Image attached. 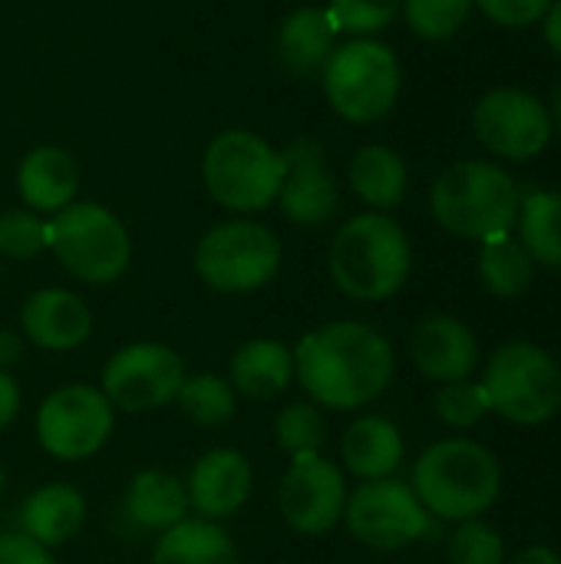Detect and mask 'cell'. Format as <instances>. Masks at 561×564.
Listing matches in <instances>:
<instances>
[{
    "instance_id": "obj_1",
    "label": "cell",
    "mask_w": 561,
    "mask_h": 564,
    "mask_svg": "<svg viewBox=\"0 0 561 564\" xmlns=\"http://www.w3.org/2000/svg\"><path fill=\"white\" fill-rule=\"evenodd\" d=\"M390 340L360 321H334L301 337L294 347V377L324 410H360L393 380Z\"/></svg>"
},
{
    "instance_id": "obj_2",
    "label": "cell",
    "mask_w": 561,
    "mask_h": 564,
    "mask_svg": "<svg viewBox=\"0 0 561 564\" xmlns=\"http://www.w3.org/2000/svg\"><path fill=\"white\" fill-rule=\"evenodd\" d=\"M331 278L354 301H387L393 297L413 264V248L407 231L384 212L354 215L331 241Z\"/></svg>"
},
{
    "instance_id": "obj_3",
    "label": "cell",
    "mask_w": 561,
    "mask_h": 564,
    "mask_svg": "<svg viewBox=\"0 0 561 564\" xmlns=\"http://www.w3.org/2000/svg\"><path fill=\"white\" fill-rule=\"evenodd\" d=\"M519 185L516 178L479 159L456 162L443 169L430 188L433 218L456 238L470 241H496L506 238L519 221Z\"/></svg>"
},
{
    "instance_id": "obj_4",
    "label": "cell",
    "mask_w": 561,
    "mask_h": 564,
    "mask_svg": "<svg viewBox=\"0 0 561 564\" xmlns=\"http://www.w3.org/2000/svg\"><path fill=\"white\" fill-rule=\"evenodd\" d=\"M503 489L496 456L473 440H443L420 453L413 466V492L433 519H479Z\"/></svg>"
},
{
    "instance_id": "obj_5",
    "label": "cell",
    "mask_w": 561,
    "mask_h": 564,
    "mask_svg": "<svg viewBox=\"0 0 561 564\" xmlns=\"http://www.w3.org/2000/svg\"><path fill=\"white\" fill-rule=\"evenodd\" d=\"M208 195L228 212H261L281 195L284 155L248 129L215 135L202 162Z\"/></svg>"
},
{
    "instance_id": "obj_6",
    "label": "cell",
    "mask_w": 561,
    "mask_h": 564,
    "mask_svg": "<svg viewBox=\"0 0 561 564\" xmlns=\"http://www.w3.org/2000/svg\"><path fill=\"white\" fill-rule=\"evenodd\" d=\"M50 251L56 261L86 284H112L126 274L132 241L126 225L96 202H73L46 221Z\"/></svg>"
},
{
    "instance_id": "obj_7",
    "label": "cell",
    "mask_w": 561,
    "mask_h": 564,
    "mask_svg": "<svg viewBox=\"0 0 561 564\" xmlns=\"http://www.w3.org/2000/svg\"><path fill=\"white\" fill-rule=\"evenodd\" d=\"M321 83L337 116L347 122H377L397 106L400 63L390 46L357 36L334 46L321 69Z\"/></svg>"
},
{
    "instance_id": "obj_8",
    "label": "cell",
    "mask_w": 561,
    "mask_h": 564,
    "mask_svg": "<svg viewBox=\"0 0 561 564\" xmlns=\"http://www.w3.org/2000/svg\"><path fill=\"white\" fill-rule=\"evenodd\" d=\"M489 410L516 426H539L561 410V367L536 344H506L483 373Z\"/></svg>"
},
{
    "instance_id": "obj_9",
    "label": "cell",
    "mask_w": 561,
    "mask_h": 564,
    "mask_svg": "<svg viewBox=\"0 0 561 564\" xmlns=\"http://www.w3.org/2000/svg\"><path fill=\"white\" fill-rule=\"evenodd\" d=\"M281 268V241L258 221H222L195 245V274L222 294L265 288Z\"/></svg>"
},
{
    "instance_id": "obj_10",
    "label": "cell",
    "mask_w": 561,
    "mask_h": 564,
    "mask_svg": "<svg viewBox=\"0 0 561 564\" xmlns=\"http://www.w3.org/2000/svg\"><path fill=\"white\" fill-rule=\"evenodd\" d=\"M112 423L116 410L99 387L66 383L40 403L36 443L60 463H83L109 443Z\"/></svg>"
},
{
    "instance_id": "obj_11",
    "label": "cell",
    "mask_w": 561,
    "mask_h": 564,
    "mask_svg": "<svg viewBox=\"0 0 561 564\" xmlns=\"http://www.w3.org/2000/svg\"><path fill=\"white\" fill-rule=\"evenodd\" d=\"M433 516L417 499L413 486L397 479H370L347 496V532L377 552H397L430 535Z\"/></svg>"
},
{
    "instance_id": "obj_12",
    "label": "cell",
    "mask_w": 561,
    "mask_h": 564,
    "mask_svg": "<svg viewBox=\"0 0 561 564\" xmlns=\"http://www.w3.org/2000/svg\"><path fill=\"white\" fill-rule=\"evenodd\" d=\"M185 377V360L172 347L155 340H136L119 347L106 360L99 390L112 403V410L152 413L175 403Z\"/></svg>"
},
{
    "instance_id": "obj_13",
    "label": "cell",
    "mask_w": 561,
    "mask_h": 564,
    "mask_svg": "<svg viewBox=\"0 0 561 564\" xmlns=\"http://www.w3.org/2000/svg\"><path fill=\"white\" fill-rule=\"evenodd\" d=\"M473 132L476 139L509 162L536 159L552 139V116L549 106L519 86L489 89L473 109Z\"/></svg>"
},
{
    "instance_id": "obj_14",
    "label": "cell",
    "mask_w": 561,
    "mask_h": 564,
    "mask_svg": "<svg viewBox=\"0 0 561 564\" xmlns=\"http://www.w3.org/2000/svg\"><path fill=\"white\" fill-rule=\"evenodd\" d=\"M347 482L341 466L324 459L321 453L294 456L278 486V509L288 529L298 535L331 532L344 519Z\"/></svg>"
},
{
    "instance_id": "obj_15",
    "label": "cell",
    "mask_w": 561,
    "mask_h": 564,
    "mask_svg": "<svg viewBox=\"0 0 561 564\" xmlns=\"http://www.w3.org/2000/svg\"><path fill=\"white\" fill-rule=\"evenodd\" d=\"M284 182H281V212L304 228H317L337 215L341 192L327 169L324 145L317 139H294L284 152Z\"/></svg>"
},
{
    "instance_id": "obj_16",
    "label": "cell",
    "mask_w": 561,
    "mask_h": 564,
    "mask_svg": "<svg viewBox=\"0 0 561 564\" xmlns=\"http://www.w3.org/2000/svg\"><path fill=\"white\" fill-rule=\"evenodd\" d=\"M185 496L198 519H231L251 496V463L238 449H208L188 469Z\"/></svg>"
},
{
    "instance_id": "obj_17",
    "label": "cell",
    "mask_w": 561,
    "mask_h": 564,
    "mask_svg": "<svg viewBox=\"0 0 561 564\" xmlns=\"http://www.w3.org/2000/svg\"><path fill=\"white\" fill-rule=\"evenodd\" d=\"M20 327L26 340L50 354H69L93 334V314L86 301L63 288H43L20 307Z\"/></svg>"
},
{
    "instance_id": "obj_18",
    "label": "cell",
    "mask_w": 561,
    "mask_h": 564,
    "mask_svg": "<svg viewBox=\"0 0 561 564\" xmlns=\"http://www.w3.org/2000/svg\"><path fill=\"white\" fill-rule=\"evenodd\" d=\"M413 364L423 377L436 383L470 380L479 364V344L463 321L450 314H433L413 330Z\"/></svg>"
},
{
    "instance_id": "obj_19",
    "label": "cell",
    "mask_w": 561,
    "mask_h": 564,
    "mask_svg": "<svg viewBox=\"0 0 561 564\" xmlns=\"http://www.w3.org/2000/svg\"><path fill=\"white\" fill-rule=\"evenodd\" d=\"M83 525H86V499L76 486L66 482L40 486L20 506V532L50 552L76 539Z\"/></svg>"
},
{
    "instance_id": "obj_20",
    "label": "cell",
    "mask_w": 561,
    "mask_h": 564,
    "mask_svg": "<svg viewBox=\"0 0 561 564\" xmlns=\"http://www.w3.org/2000/svg\"><path fill=\"white\" fill-rule=\"evenodd\" d=\"M334 33H337V26H334L331 13L321 7H301V10L288 13L278 30V40H274L278 63L284 66V73H291L298 79L317 76L334 53Z\"/></svg>"
},
{
    "instance_id": "obj_21",
    "label": "cell",
    "mask_w": 561,
    "mask_h": 564,
    "mask_svg": "<svg viewBox=\"0 0 561 564\" xmlns=\"http://www.w3.org/2000/svg\"><path fill=\"white\" fill-rule=\"evenodd\" d=\"M17 188L26 208L33 212H63L76 202L79 192V169L66 149L40 145L30 155H23L17 169Z\"/></svg>"
},
{
    "instance_id": "obj_22",
    "label": "cell",
    "mask_w": 561,
    "mask_h": 564,
    "mask_svg": "<svg viewBox=\"0 0 561 564\" xmlns=\"http://www.w3.org/2000/svg\"><path fill=\"white\" fill-rule=\"evenodd\" d=\"M122 512L142 532H169L188 519L185 482L165 469H142L129 479L122 496Z\"/></svg>"
},
{
    "instance_id": "obj_23",
    "label": "cell",
    "mask_w": 561,
    "mask_h": 564,
    "mask_svg": "<svg viewBox=\"0 0 561 564\" xmlns=\"http://www.w3.org/2000/svg\"><path fill=\"white\" fill-rule=\"evenodd\" d=\"M294 380V350L281 340L258 337L235 350L228 364V383L248 400H274Z\"/></svg>"
},
{
    "instance_id": "obj_24",
    "label": "cell",
    "mask_w": 561,
    "mask_h": 564,
    "mask_svg": "<svg viewBox=\"0 0 561 564\" xmlns=\"http://www.w3.org/2000/svg\"><path fill=\"white\" fill-rule=\"evenodd\" d=\"M341 459L357 479H390L403 463V436L384 416H360L341 440Z\"/></svg>"
},
{
    "instance_id": "obj_25",
    "label": "cell",
    "mask_w": 561,
    "mask_h": 564,
    "mask_svg": "<svg viewBox=\"0 0 561 564\" xmlns=\"http://www.w3.org/2000/svg\"><path fill=\"white\" fill-rule=\"evenodd\" d=\"M149 564H241V558L218 522L185 519L159 535Z\"/></svg>"
},
{
    "instance_id": "obj_26",
    "label": "cell",
    "mask_w": 561,
    "mask_h": 564,
    "mask_svg": "<svg viewBox=\"0 0 561 564\" xmlns=\"http://www.w3.org/2000/svg\"><path fill=\"white\" fill-rule=\"evenodd\" d=\"M350 188L377 212H390L407 198V162L390 145H364L350 159Z\"/></svg>"
},
{
    "instance_id": "obj_27",
    "label": "cell",
    "mask_w": 561,
    "mask_h": 564,
    "mask_svg": "<svg viewBox=\"0 0 561 564\" xmlns=\"http://www.w3.org/2000/svg\"><path fill=\"white\" fill-rule=\"evenodd\" d=\"M519 238L536 264L561 268V192H529L522 198Z\"/></svg>"
},
{
    "instance_id": "obj_28",
    "label": "cell",
    "mask_w": 561,
    "mask_h": 564,
    "mask_svg": "<svg viewBox=\"0 0 561 564\" xmlns=\"http://www.w3.org/2000/svg\"><path fill=\"white\" fill-rule=\"evenodd\" d=\"M532 274H536V261L509 235L483 245V251H479V278H483L489 294L519 297L532 284Z\"/></svg>"
},
{
    "instance_id": "obj_29",
    "label": "cell",
    "mask_w": 561,
    "mask_h": 564,
    "mask_svg": "<svg viewBox=\"0 0 561 564\" xmlns=\"http://www.w3.org/2000/svg\"><path fill=\"white\" fill-rule=\"evenodd\" d=\"M235 403H238L235 387L225 377H215V373L185 377L182 390L175 397V406L195 426H225L235 416Z\"/></svg>"
},
{
    "instance_id": "obj_30",
    "label": "cell",
    "mask_w": 561,
    "mask_h": 564,
    "mask_svg": "<svg viewBox=\"0 0 561 564\" xmlns=\"http://www.w3.org/2000/svg\"><path fill=\"white\" fill-rule=\"evenodd\" d=\"M274 443L294 459V456H311L321 453L327 443V423L321 416V410L311 400L301 403H288L278 416H274Z\"/></svg>"
},
{
    "instance_id": "obj_31",
    "label": "cell",
    "mask_w": 561,
    "mask_h": 564,
    "mask_svg": "<svg viewBox=\"0 0 561 564\" xmlns=\"http://www.w3.org/2000/svg\"><path fill=\"white\" fill-rule=\"evenodd\" d=\"M410 30L423 40H450L470 17L473 0H403Z\"/></svg>"
},
{
    "instance_id": "obj_32",
    "label": "cell",
    "mask_w": 561,
    "mask_h": 564,
    "mask_svg": "<svg viewBox=\"0 0 561 564\" xmlns=\"http://www.w3.org/2000/svg\"><path fill=\"white\" fill-rule=\"evenodd\" d=\"M50 248L46 221L30 208H10L0 215V254L13 261H30Z\"/></svg>"
},
{
    "instance_id": "obj_33",
    "label": "cell",
    "mask_w": 561,
    "mask_h": 564,
    "mask_svg": "<svg viewBox=\"0 0 561 564\" xmlns=\"http://www.w3.org/2000/svg\"><path fill=\"white\" fill-rule=\"evenodd\" d=\"M436 416L453 426V430H470L476 426L486 413H489V397L483 390V383L473 380H456V383H443L436 400Z\"/></svg>"
},
{
    "instance_id": "obj_34",
    "label": "cell",
    "mask_w": 561,
    "mask_h": 564,
    "mask_svg": "<svg viewBox=\"0 0 561 564\" xmlns=\"http://www.w3.org/2000/svg\"><path fill=\"white\" fill-rule=\"evenodd\" d=\"M450 562L453 564H503L506 562V545L503 535L479 522V519H466L460 522V529L450 539Z\"/></svg>"
},
{
    "instance_id": "obj_35",
    "label": "cell",
    "mask_w": 561,
    "mask_h": 564,
    "mask_svg": "<svg viewBox=\"0 0 561 564\" xmlns=\"http://www.w3.org/2000/svg\"><path fill=\"white\" fill-rule=\"evenodd\" d=\"M403 0H331L327 13L337 30H347L354 36H370L384 30L397 13Z\"/></svg>"
},
{
    "instance_id": "obj_36",
    "label": "cell",
    "mask_w": 561,
    "mask_h": 564,
    "mask_svg": "<svg viewBox=\"0 0 561 564\" xmlns=\"http://www.w3.org/2000/svg\"><path fill=\"white\" fill-rule=\"evenodd\" d=\"M493 23L506 26V30H519V26H532L539 23L552 0H473Z\"/></svg>"
},
{
    "instance_id": "obj_37",
    "label": "cell",
    "mask_w": 561,
    "mask_h": 564,
    "mask_svg": "<svg viewBox=\"0 0 561 564\" xmlns=\"http://www.w3.org/2000/svg\"><path fill=\"white\" fill-rule=\"evenodd\" d=\"M0 564H56V558L23 532H7L0 535Z\"/></svg>"
},
{
    "instance_id": "obj_38",
    "label": "cell",
    "mask_w": 561,
    "mask_h": 564,
    "mask_svg": "<svg viewBox=\"0 0 561 564\" xmlns=\"http://www.w3.org/2000/svg\"><path fill=\"white\" fill-rule=\"evenodd\" d=\"M17 413H20V387L7 370H0V433L17 420Z\"/></svg>"
},
{
    "instance_id": "obj_39",
    "label": "cell",
    "mask_w": 561,
    "mask_h": 564,
    "mask_svg": "<svg viewBox=\"0 0 561 564\" xmlns=\"http://www.w3.org/2000/svg\"><path fill=\"white\" fill-rule=\"evenodd\" d=\"M542 20H546V43H549V50L561 59V0H552L549 13Z\"/></svg>"
},
{
    "instance_id": "obj_40",
    "label": "cell",
    "mask_w": 561,
    "mask_h": 564,
    "mask_svg": "<svg viewBox=\"0 0 561 564\" xmlns=\"http://www.w3.org/2000/svg\"><path fill=\"white\" fill-rule=\"evenodd\" d=\"M23 354V340L13 330H0V370H7L10 364H17Z\"/></svg>"
},
{
    "instance_id": "obj_41",
    "label": "cell",
    "mask_w": 561,
    "mask_h": 564,
    "mask_svg": "<svg viewBox=\"0 0 561 564\" xmlns=\"http://www.w3.org/2000/svg\"><path fill=\"white\" fill-rule=\"evenodd\" d=\"M509 564H561V558L552 549H542V545H532L526 552H519Z\"/></svg>"
},
{
    "instance_id": "obj_42",
    "label": "cell",
    "mask_w": 561,
    "mask_h": 564,
    "mask_svg": "<svg viewBox=\"0 0 561 564\" xmlns=\"http://www.w3.org/2000/svg\"><path fill=\"white\" fill-rule=\"evenodd\" d=\"M549 116H552V129H559L561 132V83H559V89H555V96H552Z\"/></svg>"
},
{
    "instance_id": "obj_43",
    "label": "cell",
    "mask_w": 561,
    "mask_h": 564,
    "mask_svg": "<svg viewBox=\"0 0 561 564\" xmlns=\"http://www.w3.org/2000/svg\"><path fill=\"white\" fill-rule=\"evenodd\" d=\"M3 492H7V473H3V466H0V502H3Z\"/></svg>"
}]
</instances>
